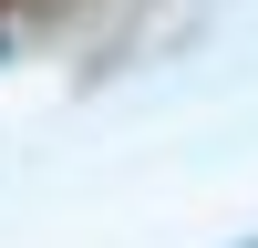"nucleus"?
<instances>
[{"label":"nucleus","instance_id":"f257e3e1","mask_svg":"<svg viewBox=\"0 0 258 248\" xmlns=\"http://www.w3.org/2000/svg\"><path fill=\"white\" fill-rule=\"evenodd\" d=\"M0 11H11V0H0Z\"/></svg>","mask_w":258,"mask_h":248},{"label":"nucleus","instance_id":"f03ea898","mask_svg":"<svg viewBox=\"0 0 258 248\" xmlns=\"http://www.w3.org/2000/svg\"><path fill=\"white\" fill-rule=\"evenodd\" d=\"M248 248H258V238H248Z\"/></svg>","mask_w":258,"mask_h":248}]
</instances>
